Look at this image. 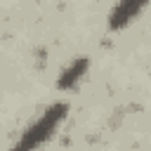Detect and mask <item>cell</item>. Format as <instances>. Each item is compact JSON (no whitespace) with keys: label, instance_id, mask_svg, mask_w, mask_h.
<instances>
[{"label":"cell","instance_id":"3","mask_svg":"<svg viewBox=\"0 0 151 151\" xmlns=\"http://www.w3.org/2000/svg\"><path fill=\"white\" fill-rule=\"evenodd\" d=\"M87 68H90V59H87L85 54L71 59V64L59 73V78H57V87H59L61 92L76 90V87L80 85V80L87 76Z\"/></svg>","mask_w":151,"mask_h":151},{"label":"cell","instance_id":"2","mask_svg":"<svg viewBox=\"0 0 151 151\" xmlns=\"http://www.w3.org/2000/svg\"><path fill=\"white\" fill-rule=\"evenodd\" d=\"M151 0H118L113 7H111V12H109V17H106V26H109V31H123V28H127L144 9H146V5H149Z\"/></svg>","mask_w":151,"mask_h":151},{"label":"cell","instance_id":"1","mask_svg":"<svg viewBox=\"0 0 151 151\" xmlns=\"http://www.w3.org/2000/svg\"><path fill=\"white\" fill-rule=\"evenodd\" d=\"M68 101H54V104H50L21 134H19V139L14 142V146L9 149V151H38V149H42L54 134H57V130L61 127V123L66 120V116H68Z\"/></svg>","mask_w":151,"mask_h":151}]
</instances>
